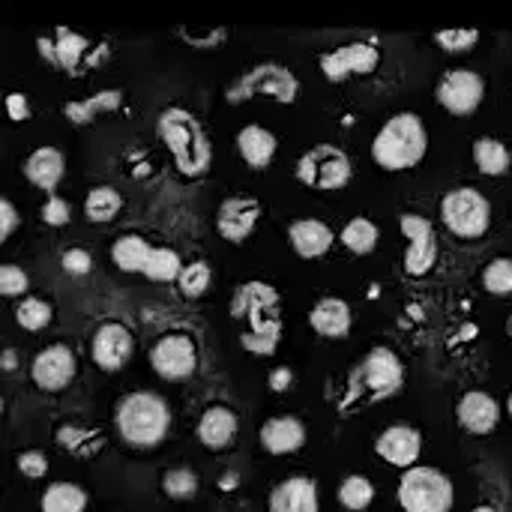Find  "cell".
<instances>
[{"label": "cell", "instance_id": "6da1fadb", "mask_svg": "<svg viewBox=\"0 0 512 512\" xmlns=\"http://www.w3.org/2000/svg\"><path fill=\"white\" fill-rule=\"evenodd\" d=\"M156 135L168 147L180 174L201 177L210 168L213 147H210V138L201 126V120L192 111L177 108V105L165 108L156 120Z\"/></svg>", "mask_w": 512, "mask_h": 512}, {"label": "cell", "instance_id": "7a4b0ae2", "mask_svg": "<svg viewBox=\"0 0 512 512\" xmlns=\"http://www.w3.org/2000/svg\"><path fill=\"white\" fill-rule=\"evenodd\" d=\"M114 426L117 435L138 450L159 447L171 429V408L159 393L150 390H135L126 393L114 411Z\"/></svg>", "mask_w": 512, "mask_h": 512}, {"label": "cell", "instance_id": "3957f363", "mask_svg": "<svg viewBox=\"0 0 512 512\" xmlns=\"http://www.w3.org/2000/svg\"><path fill=\"white\" fill-rule=\"evenodd\" d=\"M405 384V366L402 360L390 351V348H372L363 363L351 372L348 381V393L339 402V411H351L354 405L363 402H384L390 396H396Z\"/></svg>", "mask_w": 512, "mask_h": 512}, {"label": "cell", "instance_id": "277c9868", "mask_svg": "<svg viewBox=\"0 0 512 512\" xmlns=\"http://www.w3.org/2000/svg\"><path fill=\"white\" fill-rule=\"evenodd\" d=\"M426 147H429V135L423 120L411 111H402L393 114L378 129L372 141V159L387 171H405L426 156Z\"/></svg>", "mask_w": 512, "mask_h": 512}, {"label": "cell", "instance_id": "5b68a950", "mask_svg": "<svg viewBox=\"0 0 512 512\" xmlns=\"http://www.w3.org/2000/svg\"><path fill=\"white\" fill-rule=\"evenodd\" d=\"M300 93V81L297 75L282 66V63H258L249 72H243L228 90H225V102L228 105H243L255 96H270L282 105L297 102Z\"/></svg>", "mask_w": 512, "mask_h": 512}, {"label": "cell", "instance_id": "8992f818", "mask_svg": "<svg viewBox=\"0 0 512 512\" xmlns=\"http://www.w3.org/2000/svg\"><path fill=\"white\" fill-rule=\"evenodd\" d=\"M456 489L447 474L429 465H414L399 480V504L405 512H450Z\"/></svg>", "mask_w": 512, "mask_h": 512}, {"label": "cell", "instance_id": "52a82bcc", "mask_svg": "<svg viewBox=\"0 0 512 512\" xmlns=\"http://www.w3.org/2000/svg\"><path fill=\"white\" fill-rule=\"evenodd\" d=\"M441 219H444V225L456 237L477 240L492 225V204H489V198L480 189L459 186V189H450L444 195V201H441Z\"/></svg>", "mask_w": 512, "mask_h": 512}, {"label": "cell", "instance_id": "ba28073f", "mask_svg": "<svg viewBox=\"0 0 512 512\" xmlns=\"http://www.w3.org/2000/svg\"><path fill=\"white\" fill-rule=\"evenodd\" d=\"M351 159L342 147L336 144H315L306 150L297 162V180L306 183L309 189L333 192L351 183Z\"/></svg>", "mask_w": 512, "mask_h": 512}, {"label": "cell", "instance_id": "9c48e42d", "mask_svg": "<svg viewBox=\"0 0 512 512\" xmlns=\"http://www.w3.org/2000/svg\"><path fill=\"white\" fill-rule=\"evenodd\" d=\"M150 366L165 381H186L198 366V345L186 333H165L150 348Z\"/></svg>", "mask_w": 512, "mask_h": 512}, {"label": "cell", "instance_id": "30bf717a", "mask_svg": "<svg viewBox=\"0 0 512 512\" xmlns=\"http://www.w3.org/2000/svg\"><path fill=\"white\" fill-rule=\"evenodd\" d=\"M399 225L408 237V249H405V273L408 276H426L435 261H438V237H435V225L426 216L417 213H402Z\"/></svg>", "mask_w": 512, "mask_h": 512}, {"label": "cell", "instance_id": "8fae6325", "mask_svg": "<svg viewBox=\"0 0 512 512\" xmlns=\"http://www.w3.org/2000/svg\"><path fill=\"white\" fill-rule=\"evenodd\" d=\"M321 72L327 81H345L351 75H369L378 69L381 63V51L369 42H348V45H339L327 54H321Z\"/></svg>", "mask_w": 512, "mask_h": 512}, {"label": "cell", "instance_id": "7c38bea8", "mask_svg": "<svg viewBox=\"0 0 512 512\" xmlns=\"http://www.w3.org/2000/svg\"><path fill=\"white\" fill-rule=\"evenodd\" d=\"M483 93H486V84L483 78L474 72V69H453L441 78L435 96L438 102L450 111V114H459V117H468L480 108L483 102Z\"/></svg>", "mask_w": 512, "mask_h": 512}, {"label": "cell", "instance_id": "4fadbf2b", "mask_svg": "<svg viewBox=\"0 0 512 512\" xmlns=\"http://www.w3.org/2000/svg\"><path fill=\"white\" fill-rule=\"evenodd\" d=\"M30 378L45 393L66 390L72 384V378H75V354H72V348L63 345V342L42 348L30 363Z\"/></svg>", "mask_w": 512, "mask_h": 512}, {"label": "cell", "instance_id": "5bb4252c", "mask_svg": "<svg viewBox=\"0 0 512 512\" xmlns=\"http://www.w3.org/2000/svg\"><path fill=\"white\" fill-rule=\"evenodd\" d=\"M132 351H135L132 333H129L120 321H105V324L93 333L90 354H93V363H96L102 372H120V369L126 366V360L132 357Z\"/></svg>", "mask_w": 512, "mask_h": 512}, {"label": "cell", "instance_id": "9a60e30c", "mask_svg": "<svg viewBox=\"0 0 512 512\" xmlns=\"http://www.w3.org/2000/svg\"><path fill=\"white\" fill-rule=\"evenodd\" d=\"M261 219V201L249 195H231L216 210V231L228 243H243Z\"/></svg>", "mask_w": 512, "mask_h": 512}, {"label": "cell", "instance_id": "2e32d148", "mask_svg": "<svg viewBox=\"0 0 512 512\" xmlns=\"http://www.w3.org/2000/svg\"><path fill=\"white\" fill-rule=\"evenodd\" d=\"M276 306H279V291L267 282H246L234 291V300H231V315L234 318H249V330L279 318L276 315Z\"/></svg>", "mask_w": 512, "mask_h": 512}, {"label": "cell", "instance_id": "e0dca14e", "mask_svg": "<svg viewBox=\"0 0 512 512\" xmlns=\"http://www.w3.org/2000/svg\"><path fill=\"white\" fill-rule=\"evenodd\" d=\"M375 453H378L387 465L402 468V471H411V468L417 465L420 453H423V435H420L414 426H405V423L390 426V429H384V432L378 435Z\"/></svg>", "mask_w": 512, "mask_h": 512}, {"label": "cell", "instance_id": "ac0fdd59", "mask_svg": "<svg viewBox=\"0 0 512 512\" xmlns=\"http://www.w3.org/2000/svg\"><path fill=\"white\" fill-rule=\"evenodd\" d=\"M456 417H459V426L465 432H471V435H489L501 423V405L489 393L471 390V393H465L459 399Z\"/></svg>", "mask_w": 512, "mask_h": 512}, {"label": "cell", "instance_id": "d6986e66", "mask_svg": "<svg viewBox=\"0 0 512 512\" xmlns=\"http://www.w3.org/2000/svg\"><path fill=\"white\" fill-rule=\"evenodd\" d=\"M318 486L309 477H288L282 480L270 498L267 512H318Z\"/></svg>", "mask_w": 512, "mask_h": 512}, {"label": "cell", "instance_id": "ffe728a7", "mask_svg": "<svg viewBox=\"0 0 512 512\" xmlns=\"http://www.w3.org/2000/svg\"><path fill=\"white\" fill-rule=\"evenodd\" d=\"M288 240H291V249L300 255V258H321L330 252L336 234L327 222L321 219H297L288 225Z\"/></svg>", "mask_w": 512, "mask_h": 512}, {"label": "cell", "instance_id": "44dd1931", "mask_svg": "<svg viewBox=\"0 0 512 512\" xmlns=\"http://www.w3.org/2000/svg\"><path fill=\"white\" fill-rule=\"evenodd\" d=\"M258 438H261V447L270 456H288V453L303 450V444H306V426L297 417H273V420H267L261 426Z\"/></svg>", "mask_w": 512, "mask_h": 512}, {"label": "cell", "instance_id": "7402d4cb", "mask_svg": "<svg viewBox=\"0 0 512 512\" xmlns=\"http://www.w3.org/2000/svg\"><path fill=\"white\" fill-rule=\"evenodd\" d=\"M66 171V156L57 147H36L27 159H24V177L39 186L42 192L54 195L60 180Z\"/></svg>", "mask_w": 512, "mask_h": 512}, {"label": "cell", "instance_id": "603a6c76", "mask_svg": "<svg viewBox=\"0 0 512 512\" xmlns=\"http://www.w3.org/2000/svg\"><path fill=\"white\" fill-rule=\"evenodd\" d=\"M309 324L324 339H345L351 333L354 315H351V306L345 300H339V297H321L312 306V312H309Z\"/></svg>", "mask_w": 512, "mask_h": 512}, {"label": "cell", "instance_id": "cb8c5ba5", "mask_svg": "<svg viewBox=\"0 0 512 512\" xmlns=\"http://www.w3.org/2000/svg\"><path fill=\"white\" fill-rule=\"evenodd\" d=\"M195 435L207 450H225L237 438V414L231 408H225V405H210L201 414V420L195 426Z\"/></svg>", "mask_w": 512, "mask_h": 512}, {"label": "cell", "instance_id": "d4e9b609", "mask_svg": "<svg viewBox=\"0 0 512 512\" xmlns=\"http://www.w3.org/2000/svg\"><path fill=\"white\" fill-rule=\"evenodd\" d=\"M276 135L267 132L264 126L258 123H249L237 132V153L246 165L252 168H267L276 156Z\"/></svg>", "mask_w": 512, "mask_h": 512}, {"label": "cell", "instance_id": "484cf974", "mask_svg": "<svg viewBox=\"0 0 512 512\" xmlns=\"http://www.w3.org/2000/svg\"><path fill=\"white\" fill-rule=\"evenodd\" d=\"M39 45L54 48V51H48V54H51L54 63L63 66L69 75H78V72H81V63H84V57H87V48H90L87 36H81V33H75V30H69V27H57L54 45H51L48 39H39Z\"/></svg>", "mask_w": 512, "mask_h": 512}, {"label": "cell", "instance_id": "4316f807", "mask_svg": "<svg viewBox=\"0 0 512 512\" xmlns=\"http://www.w3.org/2000/svg\"><path fill=\"white\" fill-rule=\"evenodd\" d=\"M156 246H150L141 234H120L111 246V261L123 270V273H141L147 270V261L153 255Z\"/></svg>", "mask_w": 512, "mask_h": 512}, {"label": "cell", "instance_id": "83f0119b", "mask_svg": "<svg viewBox=\"0 0 512 512\" xmlns=\"http://www.w3.org/2000/svg\"><path fill=\"white\" fill-rule=\"evenodd\" d=\"M120 102H123V90H99V93H93L90 99H72V102H66L63 114H66L75 126H87V123L96 120V114H102V111H117Z\"/></svg>", "mask_w": 512, "mask_h": 512}, {"label": "cell", "instance_id": "f1b7e54d", "mask_svg": "<svg viewBox=\"0 0 512 512\" xmlns=\"http://www.w3.org/2000/svg\"><path fill=\"white\" fill-rule=\"evenodd\" d=\"M42 512H84L87 510V492L75 483H51L42 492L39 501Z\"/></svg>", "mask_w": 512, "mask_h": 512}, {"label": "cell", "instance_id": "f546056e", "mask_svg": "<svg viewBox=\"0 0 512 512\" xmlns=\"http://www.w3.org/2000/svg\"><path fill=\"white\" fill-rule=\"evenodd\" d=\"M474 162H477V168L483 174L501 177V174L510 171L512 156L504 141H498V138H477V144H474Z\"/></svg>", "mask_w": 512, "mask_h": 512}, {"label": "cell", "instance_id": "4dcf8cb0", "mask_svg": "<svg viewBox=\"0 0 512 512\" xmlns=\"http://www.w3.org/2000/svg\"><path fill=\"white\" fill-rule=\"evenodd\" d=\"M123 207V195L114 186H93L84 198V216L90 222H111Z\"/></svg>", "mask_w": 512, "mask_h": 512}, {"label": "cell", "instance_id": "1f68e13d", "mask_svg": "<svg viewBox=\"0 0 512 512\" xmlns=\"http://www.w3.org/2000/svg\"><path fill=\"white\" fill-rule=\"evenodd\" d=\"M339 240L345 243L348 252H354V255H369V252H375V246H378V225H375L372 219H366V216H354V219L342 228Z\"/></svg>", "mask_w": 512, "mask_h": 512}, {"label": "cell", "instance_id": "d6a6232c", "mask_svg": "<svg viewBox=\"0 0 512 512\" xmlns=\"http://www.w3.org/2000/svg\"><path fill=\"white\" fill-rule=\"evenodd\" d=\"M336 498H339V504H342L345 510H351V512L369 510V507H372V501H375V483H372L369 477L351 474V477H345V480L339 483Z\"/></svg>", "mask_w": 512, "mask_h": 512}, {"label": "cell", "instance_id": "836d02e7", "mask_svg": "<svg viewBox=\"0 0 512 512\" xmlns=\"http://www.w3.org/2000/svg\"><path fill=\"white\" fill-rule=\"evenodd\" d=\"M183 267H186V264L180 261V255H177L174 249L156 246L153 255H150V261H147L144 276H147L150 282H177L180 273H183Z\"/></svg>", "mask_w": 512, "mask_h": 512}, {"label": "cell", "instance_id": "e575fe53", "mask_svg": "<svg viewBox=\"0 0 512 512\" xmlns=\"http://www.w3.org/2000/svg\"><path fill=\"white\" fill-rule=\"evenodd\" d=\"M279 336H282V321L273 318V321H267V324H261V327H255V330H246V333L240 336V345H243L249 354L270 357V354L279 348Z\"/></svg>", "mask_w": 512, "mask_h": 512}, {"label": "cell", "instance_id": "d590c367", "mask_svg": "<svg viewBox=\"0 0 512 512\" xmlns=\"http://www.w3.org/2000/svg\"><path fill=\"white\" fill-rule=\"evenodd\" d=\"M51 315H54L51 303H45V300H39V297H24V300L18 303V309H15L18 327H24V330H30V333L45 330V327L51 324Z\"/></svg>", "mask_w": 512, "mask_h": 512}, {"label": "cell", "instance_id": "8d00e7d4", "mask_svg": "<svg viewBox=\"0 0 512 512\" xmlns=\"http://www.w3.org/2000/svg\"><path fill=\"white\" fill-rule=\"evenodd\" d=\"M162 492L171 501H189L198 492V474L192 468H171L162 477Z\"/></svg>", "mask_w": 512, "mask_h": 512}, {"label": "cell", "instance_id": "74e56055", "mask_svg": "<svg viewBox=\"0 0 512 512\" xmlns=\"http://www.w3.org/2000/svg\"><path fill=\"white\" fill-rule=\"evenodd\" d=\"M210 279H213L210 267H207L204 261H192V264H186V267H183V273H180L177 285H180L183 297L195 300V297L207 294V288H210Z\"/></svg>", "mask_w": 512, "mask_h": 512}, {"label": "cell", "instance_id": "f35d334b", "mask_svg": "<svg viewBox=\"0 0 512 512\" xmlns=\"http://www.w3.org/2000/svg\"><path fill=\"white\" fill-rule=\"evenodd\" d=\"M483 285L489 294L495 297H510L512 294V258H495L486 273H483Z\"/></svg>", "mask_w": 512, "mask_h": 512}, {"label": "cell", "instance_id": "ab89813d", "mask_svg": "<svg viewBox=\"0 0 512 512\" xmlns=\"http://www.w3.org/2000/svg\"><path fill=\"white\" fill-rule=\"evenodd\" d=\"M435 42L450 54H462L480 42V30H441L435 33Z\"/></svg>", "mask_w": 512, "mask_h": 512}, {"label": "cell", "instance_id": "60d3db41", "mask_svg": "<svg viewBox=\"0 0 512 512\" xmlns=\"http://www.w3.org/2000/svg\"><path fill=\"white\" fill-rule=\"evenodd\" d=\"M27 288H30V279L18 264H3L0 267V294L3 297H21Z\"/></svg>", "mask_w": 512, "mask_h": 512}, {"label": "cell", "instance_id": "b9f144b4", "mask_svg": "<svg viewBox=\"0 0 512 512\" xmlns=\"http://www.w3.org/2000/svg\"><path fill=\"white\" fill-rule=\"evenodd\" d=\"M42 222L45 225H51V228H63L69 219H72V207H69V201L66 198H60V195H48L45 198V204H42Z\"/></svg>", "mask_w": 512, "mask_h": 512}, {"label": "cell", "instance_id": "7bdbcfd3", "mask_svg": "<svg viewBox=\"0 0 512 512\" xmlns=\"http://www.w3.org/2000/svg\"><path fill=\"white\" fill-rule=\"evenodd\" d=\"M15 465H18V471L27 480H42L48 474V459H45L42 450H24V453H18L15 456Z\"/></svg>", "mask_w": 512, "mask_h": 512}, {"label": "cell", "instance_id": "ee69618b", "mask_svg": "<svg viewBox=\"0 0 512 512\" xmlns=\"http://www.w3.org/2000/svg\"><path fill=\"white\" fill-rule=\"evenodd\" d=\"M60 267L69 273V276H87L93 270V258L87 249H66L63 258H60Z\"/></svg>", "mask_w": 512, "mask_h": 512}, {"label": "cell", "instance_id": "f6af8a7d", "mask_svg": "<svg viewBox=\"0 0 512 512\" xmlns=\"http://www.w3.org/2000/svg\"><path fill=\"white\" fill-rule=\"evenodd\" d=\"M15 228H18V210L9 198H0V240L6 243Z\"/></svg>", "mask_w": 512, "mask_h": 512}, {"label": "cell", "instance_id": "bcb514c9", "mask_svg": "<svg viewBox=\"0 0 512 512\" xmlns=\"http://www.w3.org/2000/svg\"><path fill=\"white\" fill-rule=\"evenodd\" d=\"M6 114L15 123H24L30 117V102L24 93H6Z\"/></svg>", "mask_w": 512, "mask_h": 512}, {"label": "cell", "instance_id": "7dc6e473", "mask_svg": "<svg viewBox=\"0 0 512 512\" xmlns=\"http://www.w3.org/2000/svg\"><path fill=\"white\" fill-rule=\"evenodd\" d=\"M291 381H294V372H291L288 366L273 369V372H270V378H267V384H270V390H273V393H285V390L291 387Z\"/></svg>", "mask_w": 512, "mask_h": 512}, {"label": "cell", "instance_id": "c3c4849f", "mask_svg": "<svg viewBox=\"0 0 512 512\" xmlns=\"http://www.w3.org/2000/svg\"><path fill=\"white\" fill-rule=\"evenodd\" d=\"M3 369H6V372L15 369V351H3Z\"/></svg>", "mask_w": 512, "mask_h": 512}, {"label": "cell", "instance_id": "681fc988", "mask_svg": "<svg viewBox=\"0 0 512 512\" xmlns=\"http://www.w3.org/2000/svg\"><path fill=\"white\" fill-rule=\"evenodd\" d=\"M474 512H495V510H492V507H477Z\"/></svg>", "mask_w": 512, "mask_h": 512}, {"label": "cell", "instance_id": "f907efd6", "mask_svg": "<svg viewBox=\"0 0 512 512\" xmlns=\"http://www.w3.org/2000/svg\"><path fill=\"white\" fill-rule=\"evenodd\" d=\"M507 411H510V417H512V393H510V399H507Z\"/></svg>", "mask_w": 512, "mask_h": 512}, {"label": "cell", "instance_id": "816d5d0a", "mask_svg": "<svg viewBox=\"0 0 512 512\" xmlns=\"http://www.w3.org/2000/svg\"><path fill=\"white\" fill-rule=\"evenodd\" d=\"M510 330H512V324H510Z\"/></svg>", "mask_w": 512, "mask_h": 512}]
</instances>
